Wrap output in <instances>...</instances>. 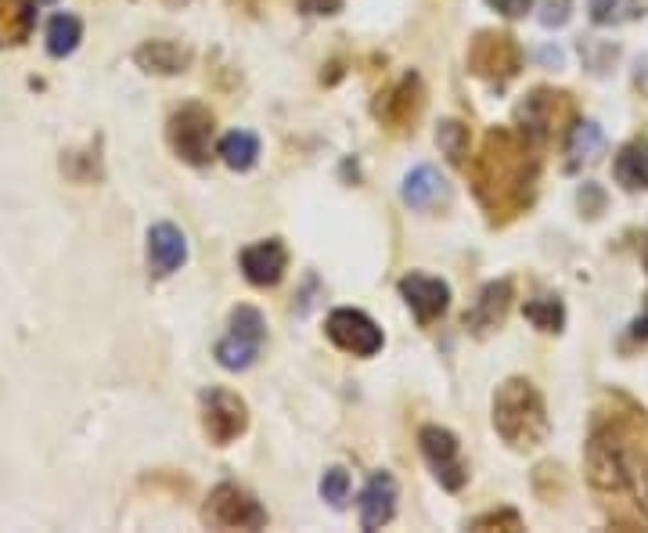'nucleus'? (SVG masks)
Masks as SVG:
<instances>
[{"instance_id":"obj_1","label":"nucleus","mask_w":648,"mask_h":533,"mask_svg":"<svg viewBox=\"0 0 648 533\" xmlns=\"http://www.w3.org/2000/svg\"><path fill=\"white\" fill-rule=\"evenodd\" d=\"M526 141L512 130H494L487 137L483 155L476 163V195L490 213H512L529 202L537 163Z\"/></svg>"},{"instance_id":"obj_2","label":"nucleus","mask_w":648,"mask_h":533,"mask_svg":"<svg viewBox=\"0 0 648 533\" xmlns=\"http://www.w3.org/2000/svg\"><path fill=\"white\" fill-rule=\"evenodd\" d=\"M494 429L504 436V444L515 451H529L548 440L551 422L544 411V400L526 379H509L494 397Z\"/></svg>"},{"instance_id":"obj_3","label":"nucleus","mask_w":648,"mask_h":533,"mask_svg":"<svg viewBox=\"0 0 648 533\" xmlns=\"http://www.w3.org/2000/svg\"><path fill=\"white\" fill-rule=\"evenodd\" d=\"M202 523L213 530H264L267 509L249 490H242L235 484H220L202 504Z\"/></svg>"},{"instance_id":"obj_4","label":"nucleus","mask_w":648,"mask_h":533,"mask_svg":"<svg viewBox=\"0 0 648 533\" xmlns=\"http://www.w3.org/2000/svg\"><path fill=\"white\" fill-rule=\"evenodd\" d=\"M264 340H267L264 314H259L256 307H238L235 314H231V332L216 343L220 368H227V371L253 368L259 349H264Z\"/></svg>"},{"instance_id":"obj_5","label":"nucleus","mask_w":648,"mask_h":533,"mask_svg":"<svg viewBox=\"0 0 648 533\" xmlns=\"http://www.w3.org/2000/svg\"><path fill=\"white\" fill-rule=\"evenodd\" d=\"M213 112L205 106H185L180 112H174L170 130H166V137H170V148L180 155L185 163L191 166H205L210 163V152H213Z\"/></svg>"},{"instance_id":"obj_6","label":"nucleus","mask_w":648,"mask_h":533,"mask_svg":"<svg viewBox=\"0 0 648 533\" xmlns=\"http://www.w3.org/2000/svg\"><path fill=\"white\" fill-rule=\"evenodd\" d=\"M202 425H205V436H210L216 447H227L231 440H238L245 429H249V408H245V400L238 393H231V389L210 386L202 393Z\"/></svg>"},{"instance_id":"obj_7","label":"nucleus","mask_w":648,"mask_h":533,"mask_svg":"<svg viewBox=\"0 0 648 533\" xmlns=\"http://www.w3.org/2000/svg\"><path fill=\"white\" fill-rule=\"evenodd\" d=\"M418 444H422V454H425V462H429L433 476L439 479V487L461 490L469 484V465L461 462V444L450 429L425 425L418 433Z\"/></svg>"},{"instance_id":"obj_8","label":"nucleus","mask_w":648,"mask_h":533,"mask_svg":"<svg viewBox=\"0 0 648 533\" xmlns=\"http://www.w3.org/2000/svg\"><path fill=\"white\" fill-rule=\"evenodd\" d=\"M469 65L490 84H504L518 73V47L509 33H479L469 47Z\"/></svg>"},{"instance_id":"obj_9","label":"nucleus","mask_w":648,"mask_h":533,"mask_svg":"<svg viewBox=\"0 0 648 533\" xmlns=\"http://www.w3.org/2000/svg\"><path fill=\"white\" fill-rule=\"evenodd\" d=\"M328 340L354 357H375L382 349V329L360 310H332L328 318Z\"/></svg>"},{"instance_id":"obj_10","label":"nucleus","mask_w":648,"mask_h":533,"mask_svg":"<svg viewBox=\"0 0 648 533\" xmlns=\"http://www.w3.org/2000/svg\"><path fill=\"white\" fill-rule=\"evenodd\" d=\"M588 465H591V479L594 487L605 490H619L630 484V462H627V447L619 444L616 436H594L591 451H588Z\"/></svg>"},{"instance_id":"obj_11","label":"nucleus","mask_w":648,"mask_h":533,"mask_svg":"<svg viewBox=\"0 0 648 533\" xmlns=\"http://www.w3.org/2000/svg\"><path fill=\"white\" fill-rule=\"evenodd\" d=\"M400 296L407 299L411 314L418 318V324H433L436 318H444V310L450 303L447 281L429 278V275H407L400 281Z\"/></svg>"},{"instance_id":"obj_12","label":"nucleus","mask_w":648,"mask_h":533,"mask_svg":"<svg viewBox=\"0 0 648 533\" xmlns=\"http://www.w3.org/2000/svg\"><path fill=\"white\" fill-rule=\"evenodd\" d=\"M188 259V238L174 224H155L148 231V264L155 278H170L174 270L185 267Z\"/></svg>"},{"instance_id":"obj_13","label":"nucleus","mask_w":648,"mask_h":533,"mask_svg":"<svg viewBox=\"0 0 648 533\" xmlns=\"http://www.w3.org/2000/svg\"><path fill=\"white\" fill-rule=\"evenodd\" d=\"M284 264H289V253H284V245L278 238L256 242L242 253V275L249 278L256 289H270V285H278L281 275H284Z\"/></svg>"},{"instance_id":"obj_14","label":"nucleus","mask_w":648,"mask_h":533,"mask_svg":"<svg viewBox=\"0 0 648 533\" xmlns=\"http://www.w3.org/2000/svg\"><path fill=\"white\" fill-rule=\"evenodd\" d=\"M512 307V281H490L483 292H479L476 307L465 314V329L476 335H490L494 329H501L504 318H509Z\"/></svg>"},{"instance_id":"obj_15","label":"nucleus","mask_w":648,"mask_h":533,"mask_svg":"<svg viewBox=\"0 0 648 533\" xmlns=\"http://www.w3.org/2000/svg\"><path fill=\"white\" fill-rule=\"evenodd\" d=\"M396 512V484L389 473H375L368 479L365 493H360V526L382 530Z\"/></svg>"},{"instance_id":"obj_16","label":"nucleus","mask_w":648,"mask_h":533,"mask_svg":"<svg viewBox=\"0 0 648 533\" xmlns=\"http://www.w3.org/2000/svg\"><path fill=\"white\" fill-rule=\"evenodd\" d=\"M447 180L439 177L433 166H418V170H411L404 180V202L411 210H433V206L447 202Z\"/></svg>"},{"instance_id":"obj_17","label":"nucleus","mask_w":648,"mask_h":533,"mask_svg":"<svg viewBox=\"0 0 648 533\" xmlns=\"http://www.w3.org/2000/svg\"><path fill=\"white\" fill-rule=\"evenodd\" d=\"M422 109V87H418V76H404L400 80V87L389 95L382 106H379V115L393 126V130H404L414 115H418Z\"/></svg>"},{"instance_id":"obj_18","label":"nucleus","mask_w":648,"mask_h":533,"mask_svg":"<svg viewBox=\"0 0 648 533\" xmlns=\"http://www.w3.org/2000/svg\"><path fill=\"white\" fill-rule=\"evenodd\" d=\"M134 62L141 65L145 73H159V76H174V73H185L188 69V47H180L174 41H152L145 47H137Z\"/></svg>"},{"instance_id":"obj_19","label":"nucleus","mask_w":648,"mask_h":533,"mask_svg":"<svg viewBox=\"0 0 648 533\" xmlns=\"http://www.w3.org/2000/svg\"><path fill=\"white\" fill-rule=\"evenodd\" d=\"M33 19L30 0H0V47L22 44L33 33Z\"/></svg>"},{"instance_id":"obj_20","label":"nucleus","mask_w":648,"mask_h":533,"mask_svg":"<svg viewBox=\"0 0 648 533\" xmlns=\"http://www.w3.org/2000/svg\"><path fill=\"white\" fill-rule=\"evenodd\" d=\"M220 159H224L231 170H253L256 159H259V141L256 134H249V130H235V134H227L224 141H220Z\"/></svg>"},{"instance_id":"obj_21","label":"nucleus","mask_w":648,"mask_h":533,"mask_svg":"<svg viewBox=\"0 0 648 533\" xmlns=\"http://www.w3.org/2000/svg\"><path fill=\"white\" fill-rule=\"evenodd\" d=\"M80 36H83L80 19H72V15H55V19L47 22V51H51L55 58L72 55V51L80 47Z\"/></svg>"},{"instance_id":"obj_22","label":"nucleus","mask_w":648,"mask_h":533,"mask_svg":"<svg viewBox=\"0 0 648 533\" xmlns=\"http://www.w3.org/2000/svg\"><path fill=\"white\" fill-rule=\"evenodd\" d=\"M616 177L624 188H648V152H641L638 145H630L619 152L616 159Z\"/></svg>"},{"instance_id":"obj_23","label":"nucleus","mask_w":648,"mask_h":533,"mask_svg":"<svg viewBox=\"0 0 648 533\" xmlns=\"http://www.w3.org/2000/svg\"><path fill=\"white\" fill-rule=\"evenodd\" d=\"M645 11V0H591V19L599 25H624Z\"/></svg>"},{"instance_id":"obj_24","label":"nucleus","mask_w":648,"mask_h":533,"mask_svg":"<svg viewBox=\"0 0 648 533\" xmlns=\"http://www.w3.org/2000/svg\"><path fill=\"white\" fill-rule=\"evenodd\" d=\"M602 152V130L594 123H577L573 126V137H569V159L573 166L580 163H594Z\"/></svg>"},{"instance_id":"obj_25","label":"nucleus","mask_w":648,"mask_h":533,"mask_svg":"<svg viewBox=\"0 0 648 533\" xmlns=\"http://www.w3.org/2000/svg\"><path fill=\"white\" fill-rule=\"evenodd\" d=\"M436 141H439V148H444V155L450 163H458V166L465 163V155H469V126L458 123V120L439 123Z\"/></svg>"},{"instance_id":"obj_26","label":"nucleus","mask_w":648,"mask_h":533,"mask_svg":"<svg viewBox=\"0 0 648 533\" xmlns=\"http://www.w3.org/2000/svg\"><path fill=\"white\" fill-rule=\"evenodd\" d=\"M526 318L544 332H559L562 329V303L555 296H540L534 303H526Z\"/></svg>"},{"instance_id":"obj_27","label":"nucleus","mask_w":648,"mask_h":533,"mask_svg":"<svg viewBox=\"0 0 648 533\" xmlns=\"http://www.w3.org/2000/svg\"><path fill=\"white\" fill-rule=\"evenodd\" d=\"M321 493L324 501L335 504V509H343L346 504V493H349V473L346 469H328L321 479Z\"/></svg>"},{"instance_id":"obj_28","label":"nucleus","mask_w":648,"mask_h":533,"mask_svg":"<svg viewBox=\"0 0 648 533\" xmlns=\"http://www.w3.org/2000/svg\"><path fill=\"white\" fill-rule=\"evenodd\" d=\"M569 11H573V0H540V22L555 30V25H566L569 22Z\"/></svg>"},{"instance_id":"obj_29","label":"nucleus","mask_w":648,"mask_h":533,"mask_svg":"<svg viewBox=\"0 0 648 533\" xmlns=\"http://www.w3.org/2000/svg\"><path fill=\"white\" fill-rule=\"evenodd\" d=\"M529 4H534V0H490V8L501 11V15H509V19H523L529 11Z\"/></svg>"},{"instance_id":"obj_30","label":"nucleus","mask_w":648,"mask_h":533,"mask_svg":"<svg viewBox=\"0 0 648 533\" xmlns=\"http://www.w3.org/2000/svg\"><path fill=\"white\" fill-rule=\"evenodd\" d=\"M300 8L306 15H335L343 8V0H300Z\"/></svg>"},{"instance_id":"obj_31","label":"nucleus","mask_w":648,"mask_h":533,"mask_svg":"<svg viewBox=\"0 0 648 533\" xmlns=\"http://www.w3.org/2000/svg\"><path fill=\"white\" fill-rule=\"evenodd\" d=\"M501 523H509V526H515V530H518V515H515V512H501V515L494 512V515L476 519L472 526H476V530H483V526H501Z\"/></svg>"},{"instance_id":"obj_32","label":"nucleus","mask_w":648,"mask_h":533,"mask_svg":"<svg viewBox=\"0 0 648 533\" xmlns=\"http://www.w3.org/2000/svg\"><path fill=\"white\" fill-rule=\"evenodd\" d=\"M634 335H638V340H648V314L634 321Z\"/></svg>"},{"instance_id":"obj_33","label":"nucleus","mask_w":648,"mask_h":533,"mask_svg":"<svg viewBox=\"0 0 648 533\" xmlns=\"http://www.w3.org/2000/svg\"><path fill=\"white\" fill-rule=\"evenodd\" d=\"M645 504H648V501H645Z\"/></svg>"}]
</instances>
